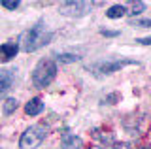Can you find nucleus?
Returning <instances> with one entry per match:
<instances>
[{
    "instance_id": "obj_18",
    "label": "nucleus",
    "mask_w": 151,
    "mask_h": 149,
    "mask_svg": "<svg viewBox=\"0 0 151 149\" xmlns=\"http://www.w3.org/2000/svg\"><path fill=\"white\" fill-rule=\"evenodd\" d=\"M89 149H108V147H104V145H93V147H89Z\"/></svg>"
},
{
    "instance_id": "obj_9",
    "label": "nucleus",
    "mask_w": 151,
    "mask_h": 149,
    "mask_svg": "<svg viewBox=\"0 0 151 149\" xmlns=\"http://www.w3.org/2000/svg\"><path fill=\"white\" fill-rule=\"evenodd\" d=\"M44 108H45V104L42 102V98H30L25 104V113L27 115H30V117H36V115H40L42 111H44Z\"/></svg>"
},
{
    "instance_id": "obj_5",
    "label": "nucleus",
    "mask_w": 151,
    "mask_h": 149,
    "mask_svg": "<svg viewBox=\"0 0 151 149\" xmlns=\"http://www.w3.org/2000/svg\"><path fill=\"white\" fill-rule=\"evenodd\" d=\"M93 6L94 4L83 2V0H78V2H63V4H59V13H63L66 17H83L91 11Z\"/></svg>"
},
{
    "instance_id": "obj_12",
    "label": "nucleus",
    "mask_w": 151,
    "mask_h": 149,
    "mask_svg": "<svg viewBox=\"0 0 151 149\" xmlns=\"http://www.w3.org/2000/svg\"><path fill=\"white\" fill-rule=\"evenodd\" d=\"M145 8H147V4L145 2H132L130 4V10H129V15H140L142 11H145Z\"/></svg>"
},
{
    "instance_id": "obj_14",
    "label": "nucleus",
    "mask_w": 151,
    "mask_h": 149,
    "mask_svg": "<svg viewBox=\"0 0 151 149\" xmlns=\"http://www.w3.org/2000/svg\"><path fill=\"white\" fill-rule=\"evenodd\" d=\"M19 4H21L19 0H2V2H0V6L6 8V10H17Z\"/></svg>"
},
{
    "instance_id": "obj_16",
    "label": "nucleus",
    "mask_w": 151,
    "mask_h": 149,
    "mask_svg": "<svg viewBox=\"0 0 151 149\" xmlns=\"http://www.w3.org/2000/svg\"><path fill=\"white\" fill-rule=\"evenodd\" d=\"M100 34H102V36H108V38H113V36H119V30H106V29H100Z\"/></svg>"
},
{
    "instance_id": "obj_6",
    "label": "nucleus",
    "mask_w": 151,
    "mask_h": 149,
    "mask_svg": "<svg viewBox=\"0 0 151 149\" xmlns=\"http://www.w3.org/2000/svg\"><path fill=\"white\" fill-rule=\"evenodd\" d=\"M60 149H83V140L78 134L64 130L63 138H60Z\"/></svg>"
},
{
    "instance_id": "obj_19",
    "label": "nucleus",
    "mask_w": 151,
    "mask_h": 149,
    "mask_svg": "<svg viewBox=\"0 0 151 149\" xmlns=\"http://www.w3.org/2000/svg\"><path fill=\"white\" fill-rule=\"evenodd\" d=\"M142 149H151V145H145V147H142Z\"/></svg>"
},
{
    "instance_id": "obj_2",
    "label": "nucleus",
    "mask_w": 151,
    "mask_h": 149,
    "mask_svg": "<svg viewBox=\"0 0 151 149\" xmlns=\"http://www.w3.org/2000/svg\"><path fill=\"white\" fill-rule=\"evenodd\" d=\"M57 77V62L53 59H42L32 70V83L36 89H45L49 87L53 80Z\"/></svg>"
},
{
    "instance_id": "obj_20",
    "label": "nucleus",
    "mask_w": 151,
    "mask_h": 149,
    "mask_svg": "<svg viewBox=\"0 0 151 149\" xmlns=\"http://www.w3.org/2000/svg\"><path fill=\"white\" fill-rule=\"evenodd\" d=\"M0 149H2V147H0Z\"/></svg>"
},
{
    "instance_id": "obj_4",
    "label": "nucleus",
    "mask_w": 151,
    "mask_h": 149,
    "mask_svg": "<svg viewBox=\"0 0 151 149\" xmlns=\"http://www.w3.org/2000/svg\"><path fill=\"white\" fill-rule=\"evenodd\" d=\"M49 130L45 125H32L28 127L19 138V149H36L42 145V142L47 138Z\"/></svg>"
},
{
    "instance_id": "obj_1",
    "label": "nucleus",
    "mask_w": 151,
    "mask_h": 149,
    "mask_svg": "<svg viewBox=\"0 0 151 149\" xmlns=\"http://www.w3.org/2000/svg\"><path fill=\"white\" fill-rule=\"evenodd\" d=\"M53 38V32L45 27L44 21H38L36 25H32L30 29L23 30L19 36V45L25 53H34L40 47H44L45 44H49Z\"/></svg>"
},
{
    "instance_id": "obj_17",
    "label": "nucleus",
    "mask_w": 151,
    "mask_h": 149,
    "mask_svg": "<svg viewBox=\"0 0 151 149\" xmlns=\"http://www.w3.org/2000/svg\"><path fill=\"white\" fill-rule=\"evenodd\" d=\"M136 44H140V45H151V36H147V38H136Z\"/></svg>"
},
{
    "instance_id": "obj_11",
    "label": "nucleus",
    "mask_w": 151,
    "mask_h": 149,
    "mask_svg": "<svg viewBox=\"0 0 151 149\" xmlns=\"http://www.w3.org/2000/svg\"><path fill=\"white\" fill-rule=\"evenodd\" d=\"M19 108V100L17 98H13V96H9V98H6L2 102V111H4V115H12V113H15V110Z\"/></svg>"
},
{
    "instance_id": "obj_7",
    "label": "nucleus",
    "mask_w": 151,
    "mask_h": 149,
    "mask_svg": "<svg viewBox=\"0 0 151 149\" xmlns=\"http://www.w3.org/2000/svg\"><path fill=\"white\" fill-rule=\"evenodd\" d=\"M19 47H21L19 42H4V44L0 45V60H2V62H9V60L17 55Z\"/></svg>"
},
{
    "instance_id": "obj_15",
    "label": "nucleus",
    "mask_w": 151,
    "mask_h": 149,
    "mask_svg": "<svg viewBox=\"0 0 151 149\" xmlns=\"http://www.w3.org/2000/svg\"><path fill=\"white\" fill-rule=\"evenodd\" d=\"M132 27H140V29H147V27H151V19H134L130 21Z\"/></svg>"
},
{
    "instance_id": "obj_3",
    "label": "nucleus",
    "mask_w": 151,
    "mask_h": 149,
    "mask_svg": "<svg viewBox=\"0 0 151 149\" xmlns=\"http://www.w3.org/2000/svg\"><path fill=\"white\" fill-rule=\"evenodd\" d=\"M136 64H138V60H134V59H108V60H98V62L91 64L89 70L96 77H104L113 72H119L125 66H136Z\"/></svg>"
},
{
    "instance_id": "obj_8",
    "label": "nucleus",
    "mask_w": 151,
    "mask_h": 149,
    "mask_svg": "<svg viewBox=\"0 0 151 149\" xmlns=\"http://www.w3.org/2000/svg\"><path fill=\"white\" fill-rule=\"evenodd\" d=\"M17 70H0V98L9 91Z\"/></svg>"
},
{
    "instance_id": "obj_10",
    "label": "nucleus",
    "mask_w": 151,
    "mask_h": 149,
    "mask_svg": "<svg viewBox=\"0 0 151 149\" xmlns=\"http://www.w3.org/2000/svg\"><path fill=\"white\" fill-rule=\"evenodd\" d=\"M125 13H129L125 4H113V6H110L106 10V17L108 19H121Z\"/></svg>"
},
{
    "instance_id": "obj_13",
    "label": "nucleus",
    "mask_w": 151,
    "mask_h": 149,
    "mask_svg": "<svg viewBox=\"0 0 151 149\" xmlns=\"http://www.w3.org/2000/svg\"><path fill=\"white\" fill-rule=\"evenodd\" d=\"M57 59L60 60V62H76V60H79L78 55H74V53H63V55H57Z\"/></svg>"
}]
</instances>
